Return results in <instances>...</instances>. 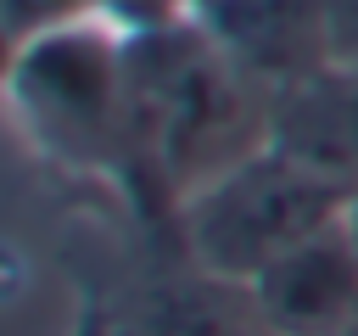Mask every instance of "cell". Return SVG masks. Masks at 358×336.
<instances>
[{
  "mask_svg": "<svg viewBox=\"0 0 358 336\" xmlns=\"http://www.w3.org/2000/svg\"><path fill=\"white\" fill-rule=\"evenodd\" d=\"M134 179L129 196L173 207L274 140V90L224 56L196 22L129 34Z\"/></svg>",
  "mask_w": 358,
  "mask_h": 336,
  "instance_id": "6da1fadb",
  "label": "cell"
},
{
  "mask_svg": "<svg viewBox=\"0 0 358 336\" xmlns=\"http://www.w3.org/2000/svg\"><path fill=\"white\" fill-rule=\"evenodd\" d=\"M11 118L28 151L73 179L129 190L134 179V84L129 34L106 17L67 22L11 50Z\"/></svg>",
  "mask_w": 358,
  "mask_h": 336,
  "instance_id": "7a4b0ae2",
  "label": "cell"
},
{
  "mask_svg": "<svg viewBox=\"0 0 358 336\" xmlns=\"http://www.w3.org/2000/svg\"><path fill=\"white\" fill-rule=\"evenodd\" d=\"M347 207H352L347 185H336L330 174L308 168L302 157L268 140L263 151L241 157L235 168H224L173 207V241L196 269L229 286H252L285 252L341 224Z\"/></svg>",
  "mask_w": 358,
  "mask_h": 336,
  "instance_id": "3957f363",
  "label": "cell"
},
{
  "mask_svg": "<svg viewBox=\"0 0 358 336\" xmlns=\"http://www.w3.org/2000/svg\"><path fill=\"white\" fill-rule=\"evenodd\" d=\"M190 22L274 95L336 62L330 0H196Z\"/></svg>",
  "mask_w": 358,
  "mask_h": 336,
  "instance_id": "277c9868",
  "label": "cell"
},
{
  "mask_svg": "<svg viewBox=\"0 0 358 336\" xmlns=\"http://www.w3.org/2000/svg\"><path fill=\"white\" fill-rule=\"evenodd\" d=\"M252 302L274 336H336L358 325V235L352 224H330L252 286Z\"/></svg>",
  "mask_w": 358,
  "mask_h": 336,
  "instance_id": "5b68a950",
  "label": "cell"
},
{
  "mask_svg": "<svg viewBox=\"0 0 358 336\" xmlns=\"http://www.w3.org/2000/svg\"><path fill=\"white\" fill-rule=\"evenodd\" d=\"M274 146L330 174L358 196V62H324L319 73L274 95Z\"/></svg>",
  "mask_w": 358,
  "mask_h": 336,
  "instance_id": "8992f818",
  "label": "cell"
},
{
  "mask_svg": "<svg viewBox=\"0 0 358 336\" xmlns=\"http://www.w3.org/2000/svg\"><path fill=\"white\" fill-rule=\"evenodd\" d=\"M84 17H101V0H6V34H11V50L39 39V34H56L67 22H84Z\"/></svg>",
  "mask_w": 358,
  "mask_h": 336,
  "instance_id": "52a82bcc",
  "label": "cell"
},
{
  "mask_svg": "<svg viewBox=\"0 0 358 336\" xmlns=\"http://www.w3.org/2000/svg\"><path fill=\"white\" fill-rule=\"evenodd\" d=\"M196 0H101V17L117 22L123 34H157V28H179L190 22Z\"/></svg>",
  "mask_w": 358,
  "mask_h": 336,
  "instance_id": "ba28073f",
  "label": "cell"
},
{
  "mask_svg": "<svg viewBox=\"0 0 358 336\" xmlns=\"http://www.w3.org/2000/svg\"><path fill=\"white\" fill-rule=\"evenodd\" d=\"M347 224H352V235H358V196H352V207H347Z\"/></svg>",
  "mask_w": 358,
  "mask_h": 336,
  "instance_id": "9c48e42d",
  "label": "cell"
},
{
  "mask_svg": "<svg viewBox=\"0 0 358 336\" xmlns=\"http://www.w3.org/2000/svg\"><path fill=\"white\" fill-rule=\"evenodd\" d=\"M336 336H358V325H352V330H336Z\"/></svg>",
  "mask_w": 358,
  "mask_h": 336,
  "instance_id": "30bf717a",
  "label": "cell"
}]
</instances>
